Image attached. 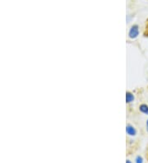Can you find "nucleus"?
<instances>
[{"mask_svg":"<svg viewBox=\"0 0 148 163\" xmlns=\"http://www.w3.org/2000/svg\"><path fill=\"white\" fill-rule=\"evenodd\" d=\"M126 132L130 136H135L137 133V131L134 129V127L130 125H128L126 126Z\"/></svg>","mask_w":148,"mask_h":163,"instance_id":"nucleus-2","label":"nucleus"},{"mask_svg":"<svg viewBox=\"0 0 148 163\" xmlns=\"http://www.w3.org/2000/svg\"><path fill=\"white\" fill-rule=\"evenodd\" d=\"M135 162L136 163H143V158L141 156H137L136 159H135Z\"/></svg>","mask_w":148,"mask_h":163,"instance_id":"nucleus-5","label":"nucleus"},{"mask_svg":"<svg viewBox=\"0 0 148 163\" xmlns=\"http://www.w3.org/2000/svg\"><path fill=\"white\" fill-rule=\"evenodd\" d=\"M146 129H147V132H148V120H147V121H146Z\"/></svg>","mask_w":148,"mask_h":163,"instance_id":"nucleus-8","label":"nucleus"},{"mask_svg":"<svg viewBox=\"0 0 148 163\" xmlns=\"http://www.w3.org/2000/svg\"><path fill=\"white\" fill-rule=\"evenodd\" d=\"M126 163H132V161H131L130 160H127L126 161Z\"/></svg>","mask_w":148,"mask_h":163,"instance_id":"nucleus-7","label":"nucleus"},{"mask_svg":"<svg viewBox=\"0 0 148 163\" xmlns=\"http://www.w3.org/2000/svg\"><path fill=\"white\" fill-rule=\"evenodd\" d=\"M134 101V96L132 95V93L129 92H126V102L127 103H131Z\"/></svg>","mask_w":148,"mask_h":163,"instance_id":"nucleus-3","label":"nucleus"},{"mask_svg":"<svg viewBox=\"0 0 148 163\" xmlns=\"http://www.w3.org/2000/svg\"><path fill=\"white\" fill-rule=\"evenodd\" d=\"M144 36H147L148 37V21L147 23H146V31L144 32Z\"/></svg>","mask_w":148,"mask_h":163,"instance_id":"nucleus-6","label":"nucleus"},{"mask_svg":"<svg viewBox=\"0 0 148 163\" xmlns=\"http://www.w3.org/2000/svg\"><path fill=\"white\" fill-rule=\"evenodd\" d=\"M139 35V27L137 25H134L131 27V29L129 31L128 35L131 39H135L137 38V36Z\"/></svg>","mask_w":148,"mask_h":163,"instance_id":"nucleus-1","label":"nucleus"},{"mask_svg":"<svg viewBox=\"0 0 148 163\" xmlns=\"http://www.w3.org/2000/svg\"><path fill=\"white\" fill-rule=\"evenodd\" d=\"M139 110H141V112H143V114H148V106L146 105V104H142L139 107Z\"/></svg>","mask_w":148,"mask_h":163,"instance_id":"nucleus-4","label":"nucleus"}]
</instances>
